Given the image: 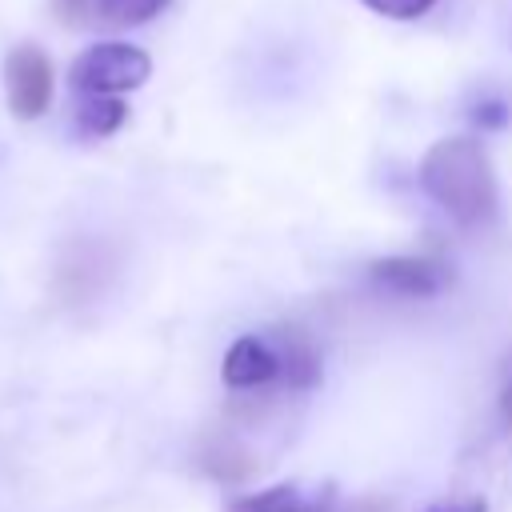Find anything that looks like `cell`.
I'll list each match as a JSON object with an SVG mask.
<instances>
[{"instance_id":"6da1fadb","label":"cell","mask_w":512,"mask_h":512,"mask_svg":"<svg viewBox=\"0 0 512 512\" xmlns=\"http://www.w3.org/2000/svg\"><path fill=\"white\" fill-rule=\"evenodd\" d=\"M424 192L460 224H484L496 212V176L484 148L468 136L436 140L420 164Z\"/></svg>"},{"instance_id":"7a4b0ae2","label":"cell","mask_w":512,"mask_h":512,"mask_svg":"<svg viewBox=\"0 0 512 512\" xmlns=\"http://www.w3.org/2000/svg\"><path fill=\"white\" fill-rule=\"evenodd\" d=\"M148 72H152V60L144 48L104 40V44H92L88 52L76 56L68 80L80 96H120V92L140 88L148 80Z\"/></svg>"},{"instance_id":"3957f363","label":"cell","mask_w":512,"mask_h":512,"mask_svg":"<svg viewBox=\"0 0 512 512\" xmlns=\"http://www.w3.org/2000/svg\"><path fill=\"white\" fill-rule=\"evenodd\" d=\"M4 92H8V108L20 120H36L48 112L52 104V60L44 56V48L36 44H16L4 56Z\"/></svg>"},{"instance_id":"277c9868","label":"cell","mask_w":512,"mask_h":512,"mask_svg":"<svg viewBox=\"0 0 512 512\" xmlns=\"http://www.w3.org/2000/svg\"><path fill=\"white\" fill-rule=\"evenodd\" d=\"M372 284L396 296H436L448 284V268L436 256H384L368 268Z\"/></svg>"},{"instance_id":"5b68a950","label":"cell","mask_w":512,"mask_h":512,"mask_svg":"<svg viewBox=\"0 0 512 512\" xmlns=\"http://www.w3.org/2000/svg\"><path fill=\"white\" fill-rule=\"evenodd\" d=\"M220 376H224V384L236 388V392L272 384V380H280V352H276L272 344H264L260 336H240V340H232V348L224 352Z\"/></svg>"},{"instance_id":"8992f818","label":"cell","mask_w":512,"mask_h":512,"mask_svg":"<svg viewBox=\"0 0 512 512\" xmlns=\"http://www.w3.org/2000/svg\"><path fill=\"white\" fill-rule=\"evenodd\" d=\"M228 512H328V500H320V496H312L296 484H272L264 492L232 500Z\"/></svg>"},{"instance_id":"52a82bcc","label":"cell","mask_w":512,"mask_h":512,"mask_svg":"<svg viewBox=\"0 0 512 512\" xmlns=\"http://www.w3.org/2000/svg\"><path fill=\"white\" fill-rule=\"evenodd\" d=\"M128 108L120 96H84L76 108V128L84 136H112L124 124Z\"/></svg>"},{"instance_id":"ba28073f","label":"cell","mask_w":512,"mask_h":512,"mask_svg":"<svg viewBox=\"0 0 512 512\" xmlns=\"http://www.w3.org/2000/svg\"><path fill=\"white\" fill-rule=\"evenodd\" d=\"M164 8H168V0H100L96 20L112 24V28H136V24H148L152 16H160Z\"/></svg>"},{"instance_id":"9c48e42d","label":"cell","mask_w":512,"mask_h":512,"mask_svg":"<svg viewBox=\"0 0 512 512\" xmlns=\"http://www.w3.org/2000/svg\"><path fill=\"white\" fill-rule=\"evenodd\" d=\"M372 12H380V16H388V20H416V16H424L436 0H364Z\"/></svg>"},{"instance_id":"30bf717a","label":"cell","mask_w":512,"mask_h":512,"mask_svg":"<svg viewBox=\"0 0 512 512\" xmlns=\"http://www.w3.org/2000/svg\"><path fill=\"white\" fill-rule=\"evenodd\" d=\"M52 8H56V16H60V24H68V28H84V24L96 20L100 0H52Z\"/></svg>"},{"instance_id":"8fae6325","label":"cell","mask_w":512,"mask_h":512,"mask_svg":"<svg viewBox=\"0 0 512 512\" xmlns=\"http://www.w3.org/2000/svg\"><path fill=\"white\" fill-rule=\"evenodd\" d=\"M432 512H484V500H468V504H448V508H432Z\"/></svg>"},{"instance_id":"7c38bea8","label":"cell","mask_w":512,"mask_h":512,"mask_svg":"<svg viewBox=\"0 0 512 512\" xmlns=\"http://www.w3.org/2000/svg\"><path fill=\"white\" fill-rule=\"evenodd\" d=\"M504 412L512 416V384H508V396H504Z\"/></svg>"}]
</instances>
